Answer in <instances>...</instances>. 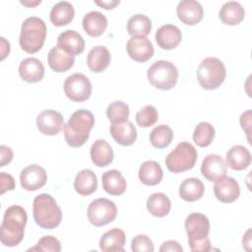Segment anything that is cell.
Wrapping results in <instances>:
<instances>
[{
	"label": "cell",
	"instance_id": "38",
	"mask_svg": "<svg viewBox=\"0 0 252 252\" xmlns=\"http://www.w3.org/2000/svg\"><path fill=\"white\" fill-rule=\"evenodd\" d=\"M158 119V113L155 106L148 104L142 107L136 113V122L139 126L143 128H148L153 126Z\"/></svg>",
	"mask_w": 252,
	"mask_h": 252
},
{
	"label": "cell",
	"instance_id": "34",
	"mask_svg": "<svg viewBox=\"0 0 252 252\" xmlns=\"http://www.w3.org/2000/svg\"><path fill=\"white\" fill-rule=\"evenodd\" d=\"M151 30L152 21L144 14H135L127 22V32L131 36H147Z\"/></svg>",
	"mask_w": 252,
	"mask_h": 252
},
{
	"label": "cell",
	"instance_id": "47",
	"mask_svg": "<svg viewBox=\"0 0 252 252\" xmlns=\"http://www.w3.org/2000/svg\"><path fill=\"white\" fill-rule=\"evenodd\" d=\"M251 244V229L249 228L243 235V247L247 249V245Z\"/></svg>",
	"mask_w": 252,
	"mask_h": 252
},
{
	"label": "cell",
	"instance_id": "37",
	"mask_svg": "<svg viewBox=\"0 0 252 252\" xmlns=\"http://www.w3.org/2000/svg\"><path fill=\"white\" fill-rule=\"evenodd\" d=\"M106 116L111 123L127 121L129 117V106L121 100H115L107 106Z\"/></svg>",
	"mask_w": 252,
	"mask_h": 252
},
{
	"label": "cell",
	"instance_id": "23",
	"mask_svg": "<svg viewBox=\"0 0 252 252\" xmlns=\"http://www.w3.org/2000/svg\"><path fill=\"white\" fill-rule=\"evenodd\" d=\"M251 163V154L241 145L232 146L226 153V165L233 170H243Z\"/></svg>",
	"mask_w": 252,
	"mask_h": 252
},
{
	"label": "cell",
	"instance_id": "43",
	"mask_svg": "<svg viewBox=\"0 0 252 252\" xmlns=\"http://www.w3.org/2000/svg\"><path fill=\"white\" fill-rule=\"evenodd\" d=\"M0 157H1L0 166L3 167L7 163L11 162V160L13 158V150L10 147H7L5 145H1L0 146Z\"/></svg>",
	"mask_w": 252,
	"mask_h": 252
},
{
	"label": "cell",
	"instance_id": "22",
	"mask_svg": "<svg viewBox=\"0 0 252 252\" xmlns=\"http://www.w3.org/2000/svg\"><path fill=\"white\" fill-rule=\"evenodd\" d=\"M82 24L89 35L97 37L104 32L107 27V19L99 11H91L84 16Z\"/></svg>",
	"mask_w": 252,
	"mask_h": 252
},
{
	"label": "cell",
	"instance_id": "44",
	"mask_svg": "<svg viewBox=\"0 0 252 252\" xmlns=\"http://www.w3.org/2000/svg\"><path fill=\"white\" fill-rule=\"evenodd\" d=\"M160 252H166V251H174V252H182L183 248L182 246L175 240H167L164 241L160 248H159Z\"/></svg>",
	"mask_w": 252,
	"mask_h": 252
},
{
	"label": "cell",
	"instance_id": "6",
	"mask_svg": "<svg viewBox=\"0 0 252 252\" xmlns=\"http://www.w3.org/2000/svg\"><path fill=\"white\" fill-rule=\"evenodd\" d=\"M225 66L217 57H207L202 60L197 70V79L205 90H216L224 81Z\"/></svg>",
	"mask_w": 252,
	"mask_h": 252
},
{
	"label": "cell",
	"instance_id": "19",
	"mask_svg": "<svg viewBox=\"0 0 252 252\" xmlns=\"http://www.w3.org/2000/svg\"><path fill=\"white\" fill-rule=\"evenodd\" d=\"M21 78L28 83H37L44 76V66L40 60L34 57H28L21 61L19 65Z\"/></svg>",
	"mask_w": 252,
	"mask_h": 252
},
{
	"label": "cell",
	"instance_id": "12",
	"mask_svg": "<svg viewBox=\"0 0 252 252\" xmlns=\"http://www.w3.org/2000/svg\"><path fill=\"white\" fill-rule=\"evenodd\" d=\"M47 181V173L38 164H31L20 173V182L27 191H36L43 187Z\"/></svg>",
	"mask_w": 252,
	"mask_h": 252
},
{
	"label": "cell",
	"instance_id": "29",
	"mask_svg": "<svg viewBox=\"0 0 252 252\" xmlns=\"http://www.w3.org/2000/svg\"><path fill=\"white\" fill-rule=\"evenodd\" d=\"M47 62L53 71L60 73L71 69L75 63V58L56 45L50 49L47 56Z\"/></svg>",
	"mask_w": 252,
	"mask_h": 252
},
{
	"label": "cell",
	"instance_id": "46",
	"mask_svg": "<svg viewBox=\"0 0 252 252\" xmlns=\"http://www.w3.org/2000/svg\"><path fill=\"white\" fill-rule=\"evenodd\" d=\"M1 60H3L10 52V43L3 36H1Z\"/></svg>",
	"mask_w": 252,
	"mask_h": 252
},
{
	"label": "cell",
	"instance_id": "32",
	"mask_svg": "<svg viewBox=\"0 0 252 252\" xmlns=\"http://www.w3.org/2000/svg\"><path fill=\"white\" fill-rule=\"evenodd\" d=\"M204 191L205 186L203 182L196 177L186 178L179 186V196L186 202H195L201 199Z\"/></svg>",
	"mask_w": 252,
	"mask_h": 252
},
{
	"label": "cell",
	"instance_id": "21",
	"mask_svg": "<svg viewBox=\"0 0 252 252\" xmlns=\"http://www.w3.org/2000/svg\"><path fill=\"white\" fill-rule=\"evenodd\" d=\"M104 191L113 196H119L126 190L127 183L122 173L117 169L105 171L101 176Z\"/></svg>",
	"mask_w": 252,
	"mask_h": 252
},
{
	"label": "cell",
	"instance_id": "40",
	"mask_svg": "<svg viewBox=\"0 0 252 252\" xmlns=\"http://www.w3.org/2000/svg\"><path fill=\"white\" fill-rule=\"evenodd\" d=\"M131 249L134 252H153L155 250L152 239L146 234H138L131 241Z\"/></svg>",
	"mask_w": 252,
	"mask_h": 252
},
{
	"label": "cell",
	"instance_id": "36",
	"mask_svg": "<svg viewBox=\"0 0 252 252\" xmlns=\"http://www.w3.org/2000/svg\"><path fill=\"white\" fill-rule=\"evenodd\" d=\"M215 128L209 122H200L194 130L193 141L201 148L208 147L211 145L215 138Z\"/></svg>",
	"mask_w": 252,
	"mask_h": 252
},
{
	"label": "cell",
	"instance_id": "1",
	"mask_svg": "<svg viewBox=\"0 0 252 252\" xmlns=\"http://www.w3.org/2000/svg\"><path fill=\"white\" fill-rule=\"evenodd\" d=\"M28 216L25 209L18 205L10 206L4 213L0 226L1 243L8 247L17 246L24 238Z\"/></svg>",
	"mask_w": 252,
	"mask_h": 252
},
{
	"label": "cell",
	"instance_id": "30",
	"mask_svg": "<svg viewBox=\"0 0 252 252\" xmlns=\"http://www.w3.org/2000/svg\"><path fill=\"white\" fill-rule=\"evenodd\" d=\"M138 176L143 184L155 186L162 180L163 172L158 162L155 160H147L140 166Z\"/></svg>",
	"mask_w": 252,
	"mask_h": 252
},
{
	"label": "cell",
	"instance_id": "10",
	"mask_svg": "<svg viewBox=\"0 0 252 252\" xmlns=\"http://www.w3.org/2000/svg\"><path fill=\"white\" fill-rule=\"evenodd\" d=\"M64 92L66 96L72 101L82 102L92 94V83L87 76L75 73L66 78L64 82Z\"/></svg>",
	"mask_w": 252,
	"mask_h": 252
},
{
	"label": "cell",
	"instance_id": "39",
	"mask_svg": "<svg viewBox=\"0 0 252 252\" xmlns=\"http://www.w3.org/2000/svg\"><path fill=\"white\" fill-rule=\"evenodd\" d=\"M28 251L60 252L61 251V244H60V241L56 237H54L52 235H45L37 241L36 246L28 249Z\"/></svg>",
	"mask_w": 252,
	"mask_h": 252
},
{
	"label": "cell",
	"instance_id": "8",
	"mask_svg": "<svg viewBox=\"0 0 252 252\" xmlns=\"http://www.w3.org/2000/svg\"><path fill=\"white\" fill-rule=\"evenodd\" d=\"M147 77L154 87L167 91L175 87L178 80V71L173 63L158 60L148 69Z\"/></svg>",
	"mask_w": 252,
	"mask_h": 252
},
{
	"label": "cell",
	"instance_id": "42",
	"mask_svg": "<svg viewBox=\"0 0 252 252\" xmlns=\"http://www.w3.org/2000/svg\"><path fill=\"white\" fill-rule=\"evenodd\" d=\"M240 125H241V128L246 133L248 142L251 144V142H250V134H251V109H248V110H246L245 112H243L241 114V116H240Z\"/></svg>",
	"mask_w": 252,
	"mask_h": 252
},
{
	"label": "cell",
	"instance_id": "45",
	"mask_svg": "<svg viewBox=\"0 0 252 252\" xmlns=\"http://www.w3.org/2000/svg\"><path fill=\"white\" fill-rule=\"evenodd\" d=\"M94 3L106 10H109V9H113L115 8L119 3L120 1L119 0H110V1H94Z\"/></svg>",
	"mask_w": 252,
	"mask_h": 252
},
{
	"label": "cell",
	"instance_id": "35",
	"mask_svg": "<svg viewBox=\"0 0 252 252\" xmlns=\"http://www.w3.org/2000/svg\"><path fill=\"white\" fill-rule=\"evenodd\" d=\"M173 139V131L168 125L160 124L155 127L150 133L151 144L158 149H164L171 143Z\"/></svg>",
	"mask_w": 252,
	"mask_h": 252
},
{
	"label": "cell",
	"instance_id": "5",
	"mask_svg": "<svg viewBox=\"0 0 252 252\" xmlns=\"http://www.w3.org/2000/svg\"><path fill=\"white\" fill-rule=\"evenodd\" d=\"M46 36V25L38 17L27 18L21 27L19 43L28 53H35L43 46Z\"/></svg>",
	"mask_w": 252,
	"mask_h": 252
},
{
	"label": "cell",
	"instance_id": "9",
	"mask_svg": "<svg viewBox=\"0 0 252 252\" xmlns=\"http://www.w3.org/2000/svg\"><path fill=\"white\" fill-rule=\"evenodd\" d=\"M117 207L114 202L106 198L94 200L88 208V219L94 226L105 225L115 220Z\"/></svg>",
	"mask_w": 252,
	"mask_h": 252
},
{
	"label": "cell",
	"instance_id": "2",
	"mask_svg": "<svg viewBox=\"0 0 252 252\" xmlns=\"http://www.w3.org/2000/svg\"><path fill=\"white\" fill-rule=\"evenodd\" d=\"M94 125V116L90 110L79 109L75 111L64 125L66 143L73 148L82 147L88 141Z\"/></svg>",
	"mask_w": 252,
	"mask_h": 252
},
{
	"label": "cell",
	"instance_id": "27",
	"mask_svg": "<svg viewBox=\"0 0 252 252\" xmlns=\"http://www.w3.org/2000/svg\"><path fill=\"white\" fill-rule=\"evenodd\" d=\"M74 189L82 196H88L97 189V178L92 169H82L74 180Z\"/></svg>",
	"mask_w": 252,
	"mask_h": 252
},
{
	"label": "cell",
	"instance_id": "31",
	"mask_svg": "<svg viewBox=\"0 0 252 252\" xmlns=\"http://www.w3.org/2000/svg\"><path fill=\"white\" fill-rule=\"evenodd\" d=\"M75 11L73 5L68 1L56 3L50 11L49 17L51 23L56 27H63L71 23L74 19Z\"/></svg>",
	"mask_w": 252,
	"mask_h": 252
},
{
	"label": "cell",
	"instance_id": "25",
	"mask_svg": "<svg viewBox=\"0 0 252 252\" xmlns=\"http://www.w3.org/2000/svg\"><path fill=\"white\" fill-rule=\"evenodd\" d=\"M125 241V232L120 228L114 227L102 234L99 239V248L104 252L124 251Z\"/></svg>",
	"mask_w": 252,
	"mask_h": 252
},
{
	"label": "cell",
	"instance_id": "17",
	"mask_svg": "<svg viewBox=\"0 0 252 252\" xmlns=\"http://www.w3.org/2000/svg\"><path fill=\"white\" fill-rule=\"evenodd\" d=\"M57 46L69 55L76 56L84 51L85 40L76 31L67 30L58 35Z\"/></svg>",
	"mask_w": 252,
	"mask_h": 252
},
{
	"label": "cell",
	"instance_id": "3",
	"mask_svg": "<svg viewBox=\"0 0 252 252\" xmlns=\"http://www.w3.org/2000/svg\"><path fill=\"white\" fill-rule=\"evenodd\" d=\"M185 230L188 235V244L192 251L208 252L212 249L208 237L210 220L201 213H192L185 220Z\"/></svg>",
	"mask_w": 252,
	"mask_h": 252
},
{
	"label": "cell",
	"instance_id": "48",
	"mask_svg": "<svg viewBox=\"0 0 252 252\" xmlns=\"http://www.w3.org/2000/svg\"><path fill=\"white\" fill-rule=\"evenodd\" d=\"M20 3L21 4H23L24 6H27V7H34V6H36V5H38V4H40L41 3V1L40 0H34V1H31V0H21L20 1Z\"/></svg>",
	"mask_w": 252,
	"mask_h": 252
},
{
	"label": "cell",
	"instance_id": "16",
	"mask_svg": "<svg viewBox=\"0 0 252 252\" xmlns=\"http://www.w3.org/2000/svg\"><path fill=\"white\" fill-rule=\"evenodd\" d=\"M226 166L225 161L220 156L211 154L203 159L201 172L206 179L215 182L226 174Z\"/></svg>",
	"mask_w": 252,
	"mask_h": 252
},
{
	"label": "cell",
	"instance_id": "13",
	"mask_svg": "<svg viewBox=\"0 0 252 252\" xmlns=\"http://www.w3.org/2000/svg\"><path fill=\"white\" fill-rule=\"evenodd\" d=\"M126 49L128 55L137 62H146L154 55V46L146 36H131L127 41Z\"/></svg>",
	"mask_w": 252,
	"mask_h": 252
},
{
	"label": "cell",
	"instance_id": "7",
	"mask_svg": "<svg viewBox=\"0 0 252 252\" xmlns=\"http://www.w3.org/2000/svg\"><path fill=\"white\" fill-rule=\"evenodd\" d=\"M198 154L194 146L188 142L179 143L166 158L165 165L170 172L179 173L191 169L197 161Z\"/></svg>",
	"mask_w": 252,
	"mask_h": 252
},
{
	"label": "cell",
	"instance_id": "28",
	"mask_svg": "<svg viewBox=\"0 0 252 252\" xmlns=\"http://www.w3.org/2000/svg\"><path fill=\"white\" fill-rule=\"evenodd\" d=\"M220 21L228 26L238 25L245 17V11L242 5L236 1L225 2L219 11Z\"/></svg>",
	"mask_w": 252,
	"mask_h": 252
},
{
	"label": "cell",
	"instance_id": "11",
	"mask_svg": "<svg viewBox=\"0 0 252 252\" xmlns=\"http://www.w3.org/2000/svg\"><path fill=\"white\" fill-rule=\"evenodd\" d=\"M64 125L62 114L53 109L43 110L36 116V127L40 133L46 136L57 135L64 129Z\"/></svg>",
	"mask_w": 252,
	"mask_h": 252
},
{
	"label": "cell",
	"instance_id": "15",
	"mask_svg": "<svg viewBox=\"0 0 252 252\" xmlns=\"http://www.w3.org/2000/svg\"><path fill=\"white\" fill-rule=\"evenodd\" d=\"M178 19L188 26L198 24L204 16L202 5L196 0H182L176 7Z\"/></svg>",
	"mask_w": 252,
	"mask_h": 252
},
{
	"label": "cell",
	"instance_id": "24",
	"mask_svg": "<svg viewBox=\"0 0 252 252\" xmlns=\"http://www.w3.org/2000/svg\"><path fill=\"white\" fill-rule=\"evenodd\" d=\"M113 150L110 145L102 139H97L91 147V158L94 165L104 167L113 160Z\"/></svg>",
	"mask_w": 252,
	"mask_h": 252
},
{
	"label": "cell",
	"instance_id": "18",
	"mask_svg": "<svg viewBox=\"0 0 252 252\" xmlns=\"http://www.w3.org/2000/svg\"><path fill=\"white\" fill-rule=\"evenodd\" d=\"M155 37L160 48L170 50L175 48L180 43L182 33L178 27L171 24H166L158 29Z\"/></svg>",
	"mask_w": 252,
	"mask_h": 252
},
{
	"label": "cell",
	"instance_id": "4",
	"mask_svg": "<svg viewBox=\"0 0 252 252\" xmlns=\"http://www.w3.org/2000/svg\"><path fill=\"white\" fill-rule=\"evenodd\" d=\"M33 219L37 225L45 229H53L62 220V212L55 199L46 193L37 195L32 204Z\"/></svg>",
	"mask_w": 252,
	"mask_h": 252
},
{
	"label": "cell",
	"instance_id": "33",
	"mask_svg": "<svg viewBox=\"0 0 252 252\" xmlns=\"http://www.w3.org/2000/svg\"><path fill=\"white\" fill-rule=\"evenodd\" d=\"M147 209L153 216L162 218L169 213L171 209V203L165 194L158 192L150 195L148 198Z\"/></svg>",
	"mask_w": 252,
	"mask_h": 252
},
{
	"label": "cell",
	"instance_id": "26",
	"mask_svg": "<svg viewBox=\"0 0 252 252\" xmlns=\"http://www.w3.org/2000/svg\"><path fill=\"white\" fill-rule=\"evenodd\" d=\"M110 52L103 45L93 47L87 57V64L91 71L100 73L104 71L110 63Z\"/></svg>",
	"mask_w": 252,
	"mask_h": 252
},
{
	"label": "cell",
	"instance_id": "41",
	"mask_svg": "<svg viewBox=\"0 0 252 252\" xmlns=\"http://www.w3.org/2000/svg\"><path fill=\"white\" fill-rule=\"evenodd\" d=\"M0 194L3 195L6 191H11L15 188V179L11 174H8L6 172H0Z\"/></svg>",
	"mask_w": 252,
	"mask_h": 252
},
{
	"label": "cell",
	"instance_id": "14",
	"mask_svg": "<svg viewBox=\"0 0 252 252\" xmlns=\"http://www.w3.org/2000/svg\"><path fill=\"white\" fill-rule=\"evenodd\" d=\"M214 193L219 201L222 203H232L238 199L240 188L234 178L224 175L215 181Z\"/></svg>",
	"mask_w": 252,
	"mask_h": 252
},
{
	"label": "cell",
	"instance_id": "20",
	"mask_svg": "<svg viewBox=\"0 0 252 252\" xmlns=\"http://www.w3.org/2000/svg\"><path fill=\"white\" fill-rule=\"evenodd\" d=\"M112 138L122 146H131L137 139V130L131 121L111 123L109 128Z\"/></svg>",
	"mask_w": 252,
	"mask_h": 252
}]
</instances>
